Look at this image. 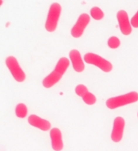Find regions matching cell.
Masks as SVG:
<instances>
[{
    "instance_id": "obj_5",
    "label": "cell",
    "mask_w": 138,
    "mask_h": 151,
    "mask_svg": "<svg viewBox=\"0 0 138 151\" xmlns=\"http://www.w3.org/2000/svg\"><path fill=\"white\" fill-rule=\"evenodd\" d=\"M6 65L10 71L11 74L17 82H23L26 78V75L19 64V62L15 56H8L6 59Z\"/></svg>"
},
{
    "instance_id": "obj_9",
    "label": "cell",
    "mask_w": 138,
    "mask_h": 151,
    "mask_svg": "<svg viewBox=\"0 0 138 151\" xmlns=\"http://www.w3.org/2000/svg\"><path fill=\"white\" fill-rule=\"evenodd\" d=\"M75 93L79 97H81L82 101L85 102L86 105L92 106L96 102V97L92 93H91L86 88V86L80 84L75 87Z\"/></svg>"
},
{
    "instance_id": "obj_6",
    "label": "cell",
    "mask_w": 138,
    "mask_h": 151,
    "mask_svg": "<svg viewBox=\"0 0 138 151\" xmlns=\"http://www.w3.org/2000/svg\"><path fill=\"white\" fill-rule=\"evenodd\" d=\"M90 16L88 14L83 13L79 16V19L77 20L74 25L71 29L70 33L73 37L74 38H79L82 36L84 30L90 23Z\"/></svg>"
},
{
    "instance_id": "obj_14",
    "label": "cell",
    "mask_w": 138,
    "mask_h": 151,
    "mask_svg": "<svg viewBox=\"0 0 138 151\" xmlns=\"http://www.w3.org/2000/svg\"><path fill=\"white\" fill-rule=\"evenodd\" d=\"M91 16L96 20H101L104 17V12L99 7H93L91 9Z\"/></svg>"
},
{
    "instance_id": "obj_16",
    "label": "cell",
    "mask_w": 138,
    "mask_h": 151,
    "mask_svg": "<svg viewBox=\"0 0 138 151\" xmlns=\"http://www.w3.org/2000/svg\"><path fill=\"white\" fill-rule=\"evenodd\" d=\"M130 22H131L132 27H134L135 29H137L138 28V11H137V12L135 14L133 17H132Z\"/></svg>"
},
{
    "instance_id": "obj_2",
    "label": "cell",
    "mask_w": 138,
    "mask_h": 151,
    "mask_svg": "<svg viewBox=\"0 0 138 151\" xmlns=\"http://www.w3.org/2000/svg\"><path fill=\"white\" fill-rule=\"evenodd\" d=\"M137 101L138 93L132 91V92L128 93H125L123 95L110 98L107 100L106 106L110 110H114V109L119 108V107H121L124 106L134 103Z\"/></svg>"
},
{
    "instance_id": "obj_3",
    "label": "cell",
    "mask_w": 138,
    "mask_h": 151,
    "mask_svg": "<svg viewBox=\"0 0 138 151\" xmlns=\"http://www.w3.org/2000/svg\"><path fill=\"white\" fill-rule=\"evenodd\" d=\"M62 13V6L58 3H54L50 7L46 18L45 28L49 33H53L56 30Z\"/></svg>"
},
{
    "instance_id": "obj_13",
    "label": "cell",
    "mask_w": 138,
    "mask_h": 151,
    "mask_svg": "<svg viewBox=\"0 0 138 151\" xmlns=\"http://www.w3.org/2000/svg\"><path fill=\"white\" fill-rule=\"evenodd\" d=\"M15 112L18 118H25L28 115V107L24 103H18L15 109Z\"/></svg>"
},
{
    "instance_id": "obj_12",
    "label": "cell",
    "mask_w": 138,
    "mask_h": 151,
    "mask_svg": "<svg viewBox=\"0 0 138 151\" xmlns=\"http://www.w3.org/2000/svg\"><path fill=\"white\" fill-rule=\"evenodd\" d=\"M28 122L31 126L38 128L41 131H49L51 128V124L50 121L40 118L36 115H31L28 116Z\"/></svg>"
},
{
    "instance_id": "obj_8",
    "label": "cell",
    "mask_w": 138,
    "mask_h": 151,
    "mask_svg": "<svg viewBox=\"0 0 138 151\" xmlns=\"http://www.w3.org/2000/svg\"><path fill=\"white\" fill-rule=\"evenodd\" d=\"M119 27L123 35L128 36L132 33L131 22L129 21L128 13L125 10H120L116 14Z\"/></svg>"
},
{
    "instance_id": "obj_11",
    "label": "cell",
    "mask_w": 138,
    "mask_h": 151,
    "mask_svg": "<svg viewBox=\"0 0 138 151\" xmlns=\"http://www.w3.org/2000/svg\"><path fill=\"white\" fill-rule=\"evenodd\" d=\"M50 140L52 149L54 151H62L63 149V141L62 132L59 128H53L50 129Z\"/></svg>"
},
{
    "instance_id": "obj_4",
    "label": "cell",
    "mask_w": 138,
    "mask_h": 151,
    "mask_svg": "<svg viewBox=\"0 0 138 151\" xmlns=\"http://www.w3.org/2000/svg\"><path fill=\"white\" fill-rule=\"evenodd\" d=\"M84 61L88 64L96 66L103 72H110L112 70V63L94 53H86L84 55Z\"/></svg>"
},
{
    "instance_id": "obj_7",
    "label": "cell",
    "mask_w": 138,
    "mask_h": 151,
    "mask_svg": "<svg viewBox=\"0 0 138 151\" xmlns=\"http://www.w3.org/2000/svg\"><path fill=\"white\" fill-rule=\"evenodd\" d=\"M125 126V119L122 118L120 116H118L114 119L113 121V127H112V134L111 138L113 142L119 143L121 141L124 135V129Z\"/></svg>"
},
{
    "instance_id": "obj_15",
    "label": "cell",
    "mask_w": 138,
    "mask_h": 151,
    "mask_svg": "<svg viewBox=\"0 0 138 151\" xmlns=\"http://www.w3.org/2000/svg\"><path fill=\"white\" fill-rule=\"evenodd\" d=\"M108 46L111 49H117L119 46H120V41L117 37H110L108 40Z\"/></svg>"
},
{
    "instance_id": "obj_10",
    "label": "cell",
    "mask_w": 138,
    "mask_h": 151,
    "mask_svg": "<svg viewBox=\"0 0 138 151\" xmlns=\"http://www.w3.org/2000/svg\"><path fill=\"white\" fill-rule=\"evenodd\" d=\"M69 60L71 61L73 68L76 72H82L85 69V64L82 60L81 54L78 50L73 49L69 52Z\"/></svg>"
},
{
    "instance_id": "obj_1",
    "label": "cell",
    "mask_w": 138,
    "mask_h": 151,
    "mask_svg": "<svg viewBox=\"0 0 138 151\" xmlns=\"http://www.w3.org/2000/svg\"><path fill=\"white\" fill-rule=\"evenodd\" d=\"M69 66V59L66 57H62L58 60V62L57 63L55 68L53 72L44 78L42 81L43 86L46 89H49V88H51L53 86H55L57 83L62 79V76L65 74V72L68 69Z\"/></svg>"
},
{
    "instance_id": "obj_17",
    "label": "cell",
    "mask_w": 138,
    "mask_h": 151,
    "mask_svg": "<svg viewBox=\"0 0 138 151\" xmlns=\"http://www.w3.org/2000/svg\"><path fill=\"white\" fill-rule=\"evenodd\" d=\"M137 116H138V114H137Z\"/></svg>"
}]
</instances>
